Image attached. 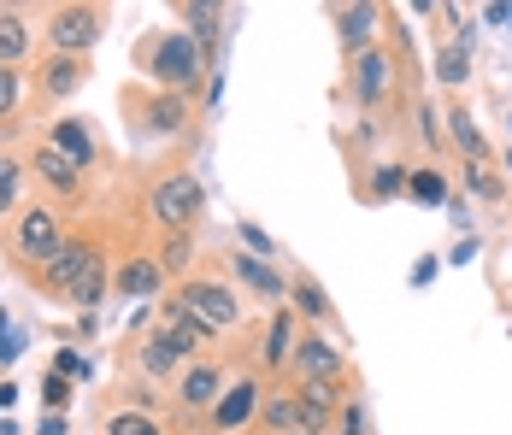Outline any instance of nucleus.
I'll list each match as a JSON object with an SVG mask.
<instances>
[{"label":"nucleus","mask_w":512,"mask_h":435,"mask_svg":"<svg viewBox=\"0 0 512 435\" xmlns=\"http://www.w3.org/2000/svg\"><path fill=\"white\" fill-rule=\"evenodd\" d=\"M53 371H59V377H71V383H77V377H89V359H83V353H77V347H59V353H53Z\"/></svg>","instance_id":"58836bf2"},{"label":"nucleus","mask_w":512,"mask_h":435,"mask_svg":"<svg viewBox=\"0 0 512 435\" xmlns=\"http://www.w3.org/2000/svg\"><path fill=\"white\" fill-rule=\"evenodd\" d=\"M224 259H230V265H224V277H230V283H242L248 294L271 300V306H289V277H283V265L259 259V253H248V247H230Z\"/></svg>","instance_id":"6e6552de"},{"label":"nucleus","mask_w":512,"mask_h":435,"mask_svg":"<svg viewBox=\"0 0 512 435\" xmlns=\"http://www.w3.org/2000/svg\"><path fill=\"white\" fill-rule=\"evenodd\" d=\"M342 400H348V388H342V383H295V412H301V430L336 435Z\"/></svg>","instance_id":"f8f14e48"},{"label":"nucleus","mask_w":512,"mask_h":435,"mask_svg":"<svg viewBox=\"0 0 512 435\" xmlns=\"http://www.w3.org/2000/svg\"><path fill=\"white\" fill-rule=\"evenodd\" d=\"M289 306H295V318H307V324H330V318H336V306H330L324 283L307 277V271H295V277H289Z\"/></svg>","instance_id":"a878e982"},{"label":"nucleus","mask_w":512,"mask_h":435,"mask_svg":"<svg viewBox=\"0 0 512 435\" xmlns=\"http://www.w3.org/2000/svg\"><path fill=\"white\" fill-rule=\"evenodd\" d=\"M30 48H36L30 12H24V6H0V65H24Z\"/></svg>","instance_id":"393cba45"},{"label":"nucleus","mask_w":512,"mask_h":435,"mask_svg":"<svg viewBox=\"0 0 512 435\" xmlns=\"http://www.w3.org/2000/svg\"><path fill=\"white\" fill-rule=\"evenodd\" d=\"M159 330H165V336H177L189 353H195V359H201V347H212V341H218V330H212V324H201L189 306H177L171 294L159 300Z\"/></svg>","instance_id":"4be33fe9"},{"label":"nucleus","mask_w":512,"mask_h":435,"mask_svg":"<svg viewBox=\"0 0 512 435\" xmlns=\"http://www.w3.org/2000/svg\"><path fill=\"white\" fill-rule=\"evenodd\" d=\"M324 18L336 24V42L348 59H359L365 48H377V24L389 18L383 6H371V0H354V6H324Z\"/></svg>","instance_id":"9b49d317"},{"label":"nucleus","mask_w":512,"mask_h":435,"mask_svg":"<svg viewBox=\"0 0 512 435\" xmlns=\"http://www.w3.org/2000/svg\"><path fill=\"white\" fill-rule=\"evenodd\" d=\"M106 435H165L154 424V412H142V406H118V412H106Z\"/></svg>","instance_id":"7c9ffc66"},{"label":"nucleus","mask_w":512,"mask_h":435,"mask_svg":"<svg viewBox=\"0 0 512 435\" xmlns=\"http://www.w3.org/2000/svg\"><path fill=\"white\" fill-rule=\"evenodd\" d=\"M224 383H230V377H224V365H218V359H195V365L177 377V406H183L189 418H206V412L218 406Z\"/></svg>","instance_id":"ddd939ff"},{"label":"nucleus","mask_w":512,"mask_h":435,"mask_svg":"<svg viewBox=\"0 0 512 435\" xmlns=\"http://www.w3.org/2000/svg\"><path fill=\"white\" fill-rule=\"evenodd\" d=\"M289 377H295V383H342V377H348V359H342V347L324 336V330H307V336L295 341Z\"/></svg>","instance_id":"1a4fd4ad"},{"label":"nucleus","mask_w":512,"mask_h":435,"mask_svg":"<svg viewBox=\"0 0 512 435\" xmlns=\"http://www.w3.org/2000/svg\"><path fill=\"white\" fill-rule=\"evenodd\" d=\"M430 71H436V83H442V89H460L465 77H471V24L436 42V53H430Z\"/></svg>","instance_id":"412c9836"},{"label":"nucleus","mask_w":512,"mask_h":435,"mask_svg":"<svg viewBox=\"0 0 512 435\" xmlns=\"http://www.w3.org/2000/svg\"><path fill=\"white\" fill-rule=\"evenodd\" d=\"M36 89L42 100H71L89 89V59H71V53H42L36 65Z\"/></svg>","instance_id":"4468645a"},{"label":"nucleus","mask_w":512,"mask_h":435,"mask_svg":"<svg viewBox=\"0 0 512 435\" xmlns=\"http://www.w3.org/2000/svg\"><path fill=\"white\" fill-rule=\"evenodd\" d=\"M101 259H106V253L89 242V236H65V247H59L48 265H42V289H48V294H65V300H71V289H77V283H83V277H89Z\"/></svg>","instance_id":"9d476101"},{"label":"nucleus","mask_w":512,"mask_h":435,"mask_svg":"<svg viewBox=\"0 0 512 435\" xmlns=\"http://www.w3.org/2000/svg\"><path fill=\"white\" fill-rule=\"evenodd\" d=\"M206 212V189L201 177L183 165V171H165L154 189H148V218H154L165 236H183V230H195Z\"/></svg>","instance_id":"f03ea898"},{"label":"nucleus","mask_w":512,"mask_h":435,"mask_svg":"<svg viewBox=\"0 0 512 435\" xmlns=\"http://www.w3.org/2000/svg\"><path fill=\"white\" fill-rule=\"evenodd\" d=\"M471 253H477V236H465V242H454V265H465Z\"/></svg>","instance_id":"ea45409f"},{"label":"nucleus","mask_w":512,"mask_h":435,"mask_svg":"<svg viewBox=\"0 0 512 435\" xmlns=\"http://www.w3.org/2000/svg\"><path fill=\"white\" fill-rule=\"evenodd\" d=\"M136 71L165 95H195L206 83V71H212V59L189 30H154V36L136 42Z\"/></svg>","instance_id":"f257e3e1"},{"label":"nucleus","mask_w":512,"mask_h":435,"mask_svg":"<svg viewBox=\"0 0 512 435\" xmlns=\"http://www.w3.org/2000/svg\"><path fill=\"white\" fill-rule=\"evenodd\" d=\"M130 106H136V118L154 130V136H183V124H189V95H165V89H154V95H130Z\"/></svg>","instance_id":"a211bd4d"},{"label":"nucleus","mask_w":512,"mask_h":435,"mask_svg":"<svg viewBox=\"0 0 512 435\" xmlns=\"http://www.w3.org/2000/svg\"><path fill=\"white\" fill-rule=\"evenodd\" d=\"M24 212V159L0 147V218H18Z\"/></svg>","instance_id":"cd10ccee"},{"label":"nucleus","mask_w":512,"mask_h":435,"mask_svg":"<svg viewBox=\"0 0 512 435\" xmlns=\"http://www.w3.org/2000/svg\"><path fill=\"white\" fill-rule=\"evenodd\" d=\"M42 36H48V53L89 59V53H95V42L106 36V6H89V0L48 6V18H42Z\"/></svg>","instance_id":"7ed1b4c3"},{"label":"nucleus","mask_w":512,"mask_h":435,"mask_svg":"<svg viewBox=\"0 0 512 435\" xmlns=\"http://www.w3.org/2000/svg\"><path fill=\"white\" fill-rule=\"evenodd\" d=\"M501 165H507V177H512V147H507V159H501Z\"/></svg>","instance_id":"37998d69"},{"label":"nucleus","mask_w":512,"mask_h":435,"mask_svg":"<svg viewBox=\"0 0 512 435\" xmlns=\"http://www.w3.org/2000/svg\"><path fill=\"white\" fill-rule=\"evenodd\" d=\"M30 171H36V177H42L53 194H65V200H71V194H83V171H77V165L59 153V147H48V142L30 153Z\"/></svg>","instance_id":"b1692460"},{"label":"nucleus","mask_w":512,"mask_h":435,"mask_svg":"<svg viewBox=\"0 0 512 435\" xmlns=\"http://www.w3.org/2000/svg\"><path fill=\"white\" fill-rule=\"evenodd\" d=\"M136 365H142V377H154V383H165V377H183L189 365H195V353L183 347L177 336H165V330H154V336L136 347Z\"/></svg>","instance_id":"dca6fc26"},{"label":"nucleus","mask_w":512,"mask_h":435,"mask_svg":"<svg viewBox=\"0 0 512 435\" xmlns=\"http://www.w3.org/2000/svg\"><path fill=\"white\" fill-rule=\"evenodd\" d=\"M465 189L477 194V200H489V206H495V200H507V183H501L489 165H465Z\"/></svg>","instance_id":"2f4dec72"},{"label":"nucleus","mask_w":512,"mask_h":435,"mask_svg":"<svg viewBox=\"0 0 512 435\" xmlns=\"http://www.w3.org/2000/svg\"><path fill=\"white\" fill-rule=\"evenodd\" d=\"M442 130H448V142L465 153V165H489V159H495V153H489V142H483V130H477V118L465 112V100H448Z\"/></svg>","instance_id":"5701e85b"},{"label":"nucleus","mask_w":512,"mask_h":435,"mask_svg":"<svg viewBox=\"0 0 512 435\" xmlns=\"http://www.w3.org/2000/svg\"><path fill=\"white\" fill-rule=\"evenodd\" d=\"M154 259H159V271H165V277H177V283H183V277H189V265H195V230H183V236H165Z\"/></svg>","instance_id":"c85d7f7f"},{"label":"nucleus","mask_w":512,"mask_h":435,"mask_svg":"<svg viewBox=\"0 0 512 435\" xmlns=\"http://www.w3.org/2000/svg\"><path fill=\"white\" fill-rule=\"evenodd\" d=\"M407 165H377L371 171V200H395V194H407Z\"/></svg>","instance_id":"473e14b6"},{"label":"nucleus","mask_w":512,"mask_h":435,"mask_svg":"<svg viewBox=\"0 0 512 435\" xmlns=\"http://www.w3.org/2000/svg\"><path fill=\"white\" fill-rule=\"evenodd\" d=\"M236 236H242V247H248V253H259V259H271V265H277V242H271L259 224H236Z\"/></svg>","instance_id":"c9c22d12"},{"label":"nucleus","mask_w":512,"mask_h":435,"mask_svg":"<svg viewBox=\"0 0 512 435\" xmlns=\"http://www.w3.org/2000/svg\"><path fill=\"white\" fill-rule=\"evenodd\" d=\"M259 424L271 435H295L301 430V412H295V388H271L265 406H259Z\"/></svg>","instance_id":"bb28decb"},{"label":"nucleus","mask_w":512,"mask_h":435,"mask_svg":"<svg viewBox=\"0 0 512 435\" xmlns=\"http://www.w3.org/2000/svg\"><path fill=\"white\" fill-rule=\"evenodd\" d=\"M224 18H230V6H218V0H177V30H189V36L206 48V59H218Z\"/></svg>","instance_id":"f3484780"},{"label":"nucleus","mask_w":512,"mask_h":435,"mask_svg":"<svg viewBox=\"0 0 512 435\" xmlns=\"http://www.w3.org/2000/svg\"><path fill=\"white\" fill-rule=\"evenodd\" d=\"M42 406H48V412H65V406H71V377L53 371L48 383H42Z\"/></svg>","instance_id":"4c0bfd02"},{"label":"nucleus","mask_w":512,"mask_h":435,"mask_svg":"<svg viewBox=\"0 0 512 435\" xmlns=\"http://www.w3.org/2000/svg\"><path fill=\"white\" fill-rule=\"evenodd\" d=\"M418 136L430 142V153H442V147H448V130H442V118H436V106H430L424 95H418Z\"/></svg>","instance_id":"72a5a7b5"},{"label":"nucleus","mask_w":512,"mask_h":435,"mask_svg":"<svg viewBox=\"0 0 512 435\" xmlns=\"http://www.w3.org/2000/svg\"><path fill=\"white\" fill-rule=\"evenodd\" d=\"M483 18H495V24H512V6H483Z\"/></svg>","instance_id":"79ce46f5"},{"label":"nucleus","mask_w":512,"mask_h":435,"mask_svg":"<svg viewBox=\"0 0 512 435\" xmlns=\"http://www.w3.org/2000/svg\"><path fill=\"white\" fill-rule=\"evenodd\" d=\"M295 435H312V430H295Z\"/></svg>","instance_id":"c03bdc74"},{"label":"nucleus","mask_w":512,"mask_h":435,"mask_svg":"<svg viewBox=\"0 0 512 435\" xmlns=\"http://www.w3.org/2000/svg\"><path fill=\"white\" fill-rule=\"evenodd\" d=\"M171 300L189 306V312H195L201 324H212L218 336L242 324V289H236L230 277H201V271H195V277H183V283L171 289Z\"/></svg>","instance_id":"20e7f679"},{"label":"nucleus","mask_w":512,"mask_h":435,"mask_svg":"<svg viewBox=\"0 0 512 435\" xmlns=\"http://www.w3.org/2000/svg\"><path fill=\"white\" fill-rule=\"evenodd\" d=\"M259 406H265V383H259L254 371H242V377H230V383H224L218 406L206 412V424H212L218 435H242L259 418Z\"/></svg>","instance_id":"0eeeda50"},{"label":"nucleus","mask_w":512,"mask_h":435,"mask_svg":"<svg viewBox=\"0 0 512 435\" xmlns=\"http://www.w3.org/2000/svg\"><path fill=\"white\" fill-rule=\"evenodd\" d=\"M48 147H59L83 177H89V165L101 159V142H95V130L83 124V118H53V130H48Z\"/></svg>","instance_id":"aec40b11"},{"label":"nucleus","mask_w":512,"mask_h":435,"mask_svg":"<svg viewBox=\"0 0 512 435\" xmlns=\"http://www.w3.org/2000/svg\"><path fill=\"white\" fill-rule=\"evenodd\" d=\"M42 435H65V412H48L42 418Z\"/></svg>","instance_id":"a19ab883"},{"label":"nucleus","mask_w":512,"mask_h":435,"mask_svg":"<svg viewBox=\"0 0 512 435\" xmlns=\"http://www.w3.org/2000/svg\"><path fill=\"white\" fill-rule=\"evenodd\" d=\"M407 194L418 200V206H448V200H454V189H448V177H442L436 165H418V171L407 177Z\"/></svg>","instance_id":"c756f323"},{"label":"nucleus","mask_w":512,"mask_h":435,"mask_svg":"<svg viewBox=\"0 0 512 435\" xmlns=\"http://www.w3.org/2000/svg\"><path fill=\"white\" fill-rule=\"evenodd\" d=\"M295 359V306H271L265 341H259V371H289Z\"/></svg>","instance_id":"6ab92c4d"},{"label":"nucleus","mask_w":512,"mask_h":435,"mask_svg":"<svg viewBox=\"0 0 512 435\" xmlns=\"http://www.w3.org/2000/svg\"><path fill=\"white\" fill-rule=\"evenodd\" d=\"M59 247H65L59 206H53V200H36V206H24V212H18V224H12V253H18L24 265H30V259H42V265H48Z\"/></svg>","instance_id":"423d86ee"},{"label":"nucleus","mask_w":512,"mask_h":435,"mask_svg":"<svg viewBox=\"0 0 512 435\" xmlns=\"http://www.w3.org/2000/svg\"><path fill=\"white\" fill-rule=\"evenodd\" d=\"M171 283L165 271H159L154 253H130V259H112V294L118 300H148V294H159Z\"/></svg>","instance_id":"2eb2a0df"},{"label":"nucleus","mask_w":512,"mask_h":435,"mask_svg":"<svg viewBox=\"0 0 512 435\" xmlns=\"http://www.w3.org/2000/svg\"><path fill=\"white\" fill-rule=\"evenodd\" d=\"M18 77H24L18 65H0V118H12V112H18Z\"/></svg>","instance_id":"e433bc0d"},{"label":"nucleus","mask_w":512,"mask_h":435,"mask_svg":"<svg viewBox=\"0 0 512 435\" xmlns=\"http://www.w3.org/2000/svg\"><path fill=\"white\" fill-rule=\"evenodd\" d=\"M395 83H401V53L395 48H365L359 59H348V95H354L359 112H383L395 100Z\"/></svg>","instance_id":"39448f33"},{"label":"nucleus","mask_w":512,"mask_h":435,"mask_svg":"<svg viewBox=\"0 0 512 435\" xmlns=\"http://www.w3.org/2000/svg\"><path fill=\"white\" fill-rule=\"evenodd\" d=\"M336 435H371V418H365V400H359V394H348V400H342Z\"/></svg>","instance_id":"f704fd0d"}]
</instances>
